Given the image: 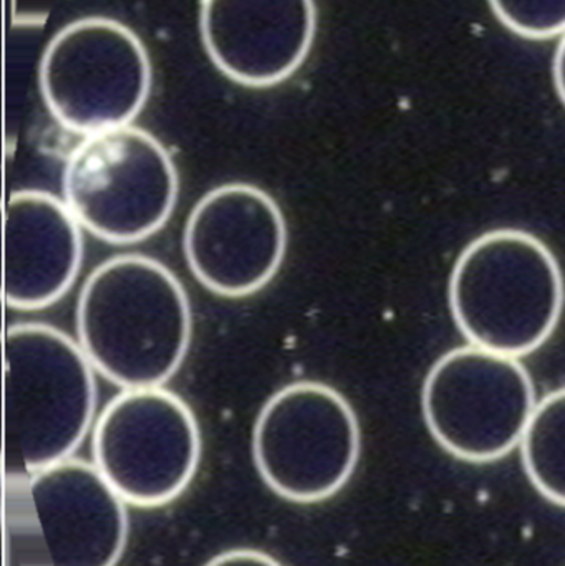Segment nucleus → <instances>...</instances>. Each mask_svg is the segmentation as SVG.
Instances as JSON below:
<instances>
[{"instance_id":"obj_7","label":"nucleus","mask_w":565,"mask_h":566,"mask_svg":"<svg viewBox=\"0 0 565 566\" xmlns=\"http://www.w3.org/2000/svg\"><path fill=\"white\" fill-rule=\"evenodd\" d=\"M536 405L533 379L520 359L474 345L441 356L421 395L435 441L473 464L500 461L520 446Z\"/></svg>"},{"instance_id":"obj_4","label":"nucleus","mask_w":565,"mask_h":566,"mask_svg":"<svg viewBox=\"0 0 565 566\" xmlns=\"http://www.w3.org/2000/svg\"><path fill=\"white\" fill-rule=\"evenodd\" d=\"M62 192L73 218L95 238L136 244L171 218L179 178L168 149L128 125L83 138L66 159Z\"/></svg>"},{"instance_id":"obj_3","label":"nucleus","mask_w":565,"mask_h":566,"mask_svg":"<svg viewBox=\"0 0 565 566\" xmlns=\"http://www.w3.org/2000/svg\"><path fill=\"white\" fill-rule=\"evenodd\" d=\"M565 286L559 262L536 235L486 232L467 245L450 279V306L470 345L531 355L559 325Z\"/></svg>"},{"instance_id":"obj_8","label":"nucleus","mask_w":565,"mask_h":566,"mask_svg":"<svg viewBox=\"0 0 565 566\" xmlns=\"http://www.w3.org/2000/svg\"><path fill=\"white\" fill-rule=\"evenodd\" d=\"M92 454L126 504L159 507L191 484L201 461V432L175 392L123 389L96 419Z\"/></svg>"},{"instance_id":"obj_1","label":"nucleus","mask_w":565,"mask_h":566,"mask_svg":"<svg viewBox=\"0 0 565 566\" xmlns=\"http://www.w3.org/2000/svg\"><path fill=\"white\" fill-rule=\"evenodd\" d=\"M76 333L93 368L113 385L163 388L181 368L191 343L188 293L161 262L116 255L83 283Z\"/></svg>"},{"instance_id":"obj_11","label":"nucleus","mask_w":565,"mask_h":566,"mask_svg":"<svg viewBox=\"0 0 565 566\" xmlns=\"http://www.w3.org/2000/svg\"><path fill=\"white\" fill-rule=\"evenodd\" d=\"M33 514L52 566H115L128 538L122 495L95 464L65 459L29 478Z\"/></svg>"},{"instance_id":"obj_6","label":"nucleus","mask_w":565,"mask_h":566,"mask_svg":"<svg viewBox=\"0 0 565 566\" xmlns=\"http://www.w3.org/2000/svg\"><path fill=\"white\" fill-rule=\"evenodd\" d=\"M362 438L350 402L324 382L299 381L265 401L252 431L262 481L285 501L314 504L347 485Z\"/></svg>"},{"instance_id":"obj_14","label":"nucleus","mask_w":565,"mask_h":566,"mask_svg":"<svg viewBox=\"0 0 565 566\" xmlns=\"http://www.w3.org/2000/svg\"><path fill=\"white\" fill-rule=\"evenodd\" d=\"M506 29L524 39L546 40L565 33V0H488Z\"/></svg>"},{"instance_id":"obj_2","label":"nucleus","mask_w":565,"mask_h":566,"mask_svg":"<svg viewBox=\"0 0 565 566\" xmlns=\"http://www.w3.org/2000/svg\"><path fill=\"white\" fill-rule=\"evenodd\" d=\"M95 368L82 346L43 323L10 326L3 339L7 472L32 475L70 459L92 428Z\"/></svg>"},{"instance_id":"obj_15","label":"nucleus","mask_w":565,"mask_h":566,"mask_svg":"<svg viewBox=\"0 0 565 566\" xmlns=\"http://www.w3.org/2000/svg\"><path fill=\"white\" fill-rule=\"evenodd\" d=\"M205 566H282L268 554L255 551H231L218 555Z\"/></svg>"},{"instance_id":"obj_5","label":"nucleus","mask_w":565,"mask_h":566,"mask_svg":"<svg viewBox=\"0 0 565 566\" xmlns=\"http://www.w3.org/2000/svg\"><path fill=\"white\" fill-rule=\"evenodd\" d=\"M39 85L50 115L85 138L132 125L151 93V60L125 23L86 17L52 36Z\"/></svg>"},{"instance_id":"obj_9","label":"nucleus","mask_w":565,"mask_h":566,"mask_svg":"<svg viewBox=\"0 0 565 566\" xmlns=\"http://www.w3.org/2000/svg\"><path fill=\"white\" fill-rule=\"evenodd\" d=\"M182 249L189 271L206 289L248 296L278 275L287 252V224L268 192L232 182L196 202Z\"/></svg>"},{"instance_id":"obj_12","label":"nucleus","mask_w":565,"mask_h":566,"mask_svg":"<svg viewBox=\"0 0 565 566\" xmlns=\"http://www.w3.org/2000/svg\"><path fill=\"white\" fill-rule=\"evenodd\" d=\"M82 226L46 191L10 195L3 218V298L13 310L59 302L79 277Z\"/></svg>"},{"instance_id":"obj_16","label":"nucleus","mask_w":565,"mask_h":566,"mask_svg":"<svg viewBox=\"0 0 565 566\" xmlns=\"http://www.w3.org/2000/svg\"><path fill=\"white\" fill-rule=\"evenodd\" d=\"M554 83H556L557 93L561 102L565 106V33L557 45L556 56H554Z\"/></svg>"},{"instance_id":"obj_10","label":"nucleus","mask_w":565,"mask_h":566,"mask_svg":"<svg viewBox=\"0 0 565 566\" xmlns=\"http://www.w3.org/2000/svg\"><path fill=\"white\" fill-rule=\"evenodd\" d=\"M199 32L212 65L239 85L269 88L307 60L315 0H201Z\"/></svg>"},{"instance_id":"obj_13","label":"nucleus","mask_w":565,"mask_h":566,"mask_svg":"<svg viewBox=\"0 0 565 566\" xmlns=\"http://www.w3.org/2000/svg\"><path fill=\"white\" fill-rule=\"evenodd\" d=\"M520 446L531 484L565 509V386L537 402Z\"/></svg>"}]
</instances>
